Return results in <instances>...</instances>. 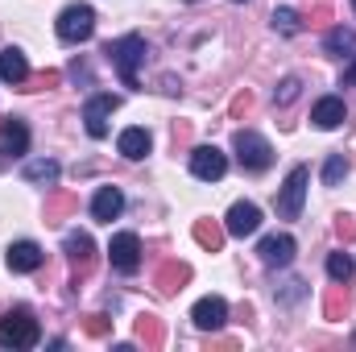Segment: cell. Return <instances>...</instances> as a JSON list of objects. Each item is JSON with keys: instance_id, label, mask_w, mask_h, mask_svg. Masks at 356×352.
Returning <instances> with one entry per match:
<instances>
[{"instance_id": "obj_1", "label": "cell", "mask_w": 356, "mask_h": 352, "mask_svg": "<svg viewBox=\"0 0 356 352\" xmlns=\"http://www.w3.org/2000/svg\"><path fill=\"white\" fill-rule=\"evenodd\" d=\"M104 54L112 58V67H116V75H120V83H124V88H141V79H137V67L145 63V38H137V33H124V38L108 42V50H104Z\"/></svg>"}, {"instance_id": "obj_2", "label": "cell", "mask_w": 356, "mask_h": 352, "mask_svg": "<svg viewBox=\"0 0 356 352\" xmlns=\"http://www.w3.org/2000/svg\"><path fill=\"white\" fill-rule=\"evenodd\" d=\"M38 340H42V328L29 307H13L0 315V349H33Z\"/></svg>"}, {"instance_id": "obj_3", "label": "cell", "mask_w": 356, "mask_h": 352, "mask_svg": "<svg viewBox=\"0 0 356 352\" xmlns=\"http://www.w3.org/2000/svg\"><path fill=\"white\" fill-rule=\"evenodd\" d=\"M232 150H236L241 166H245V170H253V175L269 170V162H273V145H269L261 133H253V129H241V133L232 137Z\"/></svg>"}, {"instance_id": "obj_4", "label": "cell", "mask_w": 356, "mask_h": 352, "mask_svg": "<svg viewBox=\"0 0 356 352\" xmlns=\"http://www.w3.org/2000/svg\"><path fill=\"white\" fill-rule=\"evenodd\" d=\"M307 182H311V170H307V166H294L290 178L282 182V191H277V199H273V207H277V216H282V220H298V216H302Z\"/></svg>"}, {"instance_id": "obj_5", "label": "cell", "mask_w": 356, "mask_h": 352, "mask_svg": "<svg viewBox=\"0 0 356 352\" xmlns=\"http://www.w3.org/2000/svg\"><path fill=\"white\" fill-rule=\"evenodd\" d=\"M91 33H95V8L91 4H71V8L58 13V38L63 42L79 46V42H88Z\"/></svg>"}, {"instance_id": "obj_6", "label": "cell", "mask_w": 356, "mask_h": 352, "mask_svg": "<svg viewBox=\"0 0 356 352\" xmlns=\"http://www.w3.org/2000/svg\"><path fill=\"white\" fill-rule=\"evenodd\" d=\"M108 257H112V269L137 273V269H141V241H137L133 232H116L112 245H108Z\"/></svg>"}, {"instance_id": "obj_7", "label": "cell", "mask_w": 356, "mask_h": 352, "mask_svg": "<svg viewBox=\"0 0 356 352\" xmlns=\"http://www.w3.org/2000/svg\"><path fill=\"white\" fill-rule=\"evenodd\" d=\"M63 249H67V257H71V265H75V286H79V282L91 273V265H95V241H91L88 232H67Z\"/></svg>"}, {"instance_id": "obj_8", "label": "cell", "mask_w": 356, "mask_h": 352, "mask_svg": "<svg viewBox=\"0 0 356 352\" xmlns=\"http://www.w3.org/2000/svg\"><path fill=\"white\" fill-rule=\"evenodd\" d=\"M224 228H228V237H253V232L261 228V207L249 203V199L232 203L228 216H224Z\"/></svg>"}, {"instance_id": "obj_9", "label": "cell", "mask_w": 356, "mask_h": 352, "mask_svg": "<svg viewBox=\"0 0 356 352\" xmlns=\"http://www.w3.org/2000/svg\"><path fill=\"white\" fill-rule=\"evenodd\" d=\"M228 170V158L216 150V145H195L191 150V175L203 178V182H216V178H224Z\"/></svg>"}, {"instance_id": "obj_10", "label": "cell", "mask_w": 356, "mask_h": 352, "mask_svg": "<svg viewBox=\"0 0 356 352\" xmlns=\"http://www.w3.org/2000/svg\"><path fill=\"white\" fill-rule=\"evenodd\" d=\"M120 108V99L116 95H91L88 108H83V125H88V133L99 141V137H108V116Z\"/></svg>"}, {"instance_id": "obj_11", "label": "cell", "mask_w": 356, "mask_h": 352, "mask_svg": "<svg viewBox=\"0 0 356 352\" xmlns=\"http://www.w3.org/2000/svg\"><path fill=\"white\" fill-rule=\"evenodd\" d=\"M4 262H8L13 273H33V269H42L46 253H42V245H33V241H13V245L4 249Z\"/></svg>"}, {"instance_id": "obj_12", "label": "cell", "mask_w": 356, "mask_h": 352, "mask_svg": "<svg viewBox=\"0 0 356 352\" xmlns=\"http://www.w3.org/2000/svg\"><path fill=\"white\" fill-rule=\"evenodd\" d=\"M191 319H195V328H199V332H216V328H224V319H228V303H224L220 294H207V298H199V303H195Z\"/></svg>"}, {"instance_id": "obj_13", "label": "cell", "mask_w": 356, "mask_h": 352, "mask_svg": "<svg viewBox=\"0 0 356 352\" xmlns=\"http://www.w3.org/2000/svg\"><path fill=\"white\" fill-rule=\"evenodd\" d=\"M0 150L13 154V158H21V154L29 150V129H25V120H17V116H0Z\"/></svg>"}, {"instance_id": "obj_14", "label": "cell", "mask_w": 356, "mask_h": 352, "mask_svg": "<svg viewBox=\"0 0 356 352\" xmlns=\"http://www.w3.org/2000/svg\"><path fill=\"white\" fill-rule=\"evenodd\" d=\"M311 120H315V129H340V125L348 120V108H344L340 95H323V99L311 108Z\"/></svg>"}, {"instance_id": "obj_15", "label": "cell", "mask_w": 356, "mask_h": 352, "mask_svg": "<svg viewBox=\"0 0 356 352\" xmlns=\"http://www.w3.org/2000/svg\"><path fill=\"white\" fill-rule=\"evenodd\" d=\"M120 211H124V195H120V186H99L95 199H91V216H95L99 224H112Z\"/></svg>"}, {"instance_id": "obj_16", "label": "cell", "mask_w": 356, "mask_h": 352, "mask_svg": "<svg viewBox=\"0 0 356 352\" xmlns=\"http://www.w3.org/2000/svg\"><path fill=\"white\" fill-rule=\"evenodd\" d=\"M79 211V195L75 191H50L46 195V224H63V220H71Z\"/></svg>"}, {"instance_id": "obj_17", "label": "cell", "mask_w": 356, "mask_h": 352, "mask_svg": "<svg viewBox=\"0 0 356 352\" xmlns=\"http://www.w3.org/2000/svg\"><path fill=\"white\" fill-rule=\"evenodd\" d=\"M294 249H298V245H294V237H286V232H282V237H266V241L257 245L261 262H266V265H277V269L294 262Z\"/></svg>"}, {"instance_id": "obj_18", "label": "cell", "mask_w": 356, "mask_h": 352, "mask_svg": "<svg viewBox=\"0 0 356 352\" xmlns=\"http://www.w3.org/2000/svg\"><path fill=\"white\" fill-rule=\"evenodd\" d=\"M186 282H191V265L186 262H162L158 273H154V286H158L162 294H178Z\"/></svg>"}, {"instance_id": "obj_19", "label": "cell", "mask_w": 356, "mask_h": 352, "mask_svg": "<svg viewBox=\"0 0 356 352\" xmlns=\"http://www.w3.org/2000/svg\"><path fill=\"white\" fill-rule=\"evenodd\" d=\"M348 311H353L348 282H332L327 294H323V315H327V319H348Z\"/></svg>"}, {"instance_id": "obj_20", "label": "cell", "mask_w": 356, "mask_h": 352, "mask_svg": "<svg viewBox=\"0 0 356 352\" xmlns=\"http://www.w3.org/2000/svg\"><path fill=\"white\" fill-rule=\"evenodd\" d=\"M0 79L4 83H25L29 79V63H25V54L17 46H4L0 50Z\"/></svg>"}, {"instance_id": "obj_21", "label": "cell", "mask_w": 356, "mask_h": 352, "mask_svg": "<svg viewBox=\"0 0 356 352\" xmlns=\"http://www.w3.org/2000/svg\"><path fill=\"white\" fill-rule=\"evenodd\" d=\"M191 232H195V245L207 249V253H220V249H224V237H228V228L216 224V220H195Z\"/></svg>"}, {"instance_id": "obj_22", "label": "cell", "mask_w": 356, "mask_h": 352, "mask_svg": "<svg viewBox=\"0 0 356 352\" xmlns=\"http://www.w3.org/2000/svg\"><path fill=\"white\" fill-rule=\"evenodd\" d=\"M116 150H120L129 162H141V158L149 154V133H145V129H124V133L116 137Z\"/></svg>"}, {"instance_id": "obj_23", "label": "cell", "mask_w": 356, "mask_h": 352, "mask_svg": "<svg viewBox=\"0 0 356 352\" xmlns=\"http://www.w3.org/2000/svg\"><path fill=\"white\" fill-rule=\"evenodd\" d=\"M137 344H145V352H158L166 344V328L158 315H141L137 319Z\"/></svg>"}, {"instance_id": "obj_24", "label": "cell", "mask_w": 356, "mask_h": 352, "mask_svg": "<svg viewBox=\"0 0 356 352\" xmlns=\"http://www.w3.org/2000/svg\"><path fill=\"white\" fill-rule=\"evenodd\" d=\"M25 182H42V186L58 182V162H54V158H38V162H25Z\"/></svg>"}, {"instance_id": "obj_25", "label": "cell", "mask_w": 356, "mask_h": 352, "mask_svg": "<svg viewBox=\"0 0 356 352\" xmlns=\"http://www.w3.org/2000/svg\"><path fill=\"white\" fill-rule=\"evenodd\" d=\"M323 50H327V54H348V50H356V33H353V29H344V25L327 29V38H323Z\"/></svg>"}, {"instance_id": "obj_26", "label": "cell", "mask_w": 356, "mask_h": 352, "mask_svg": "<svg viewBox=\"0 0 356 352\" xmlns=\"http://www.w3.org/2000/svg\"><path fill=\"white\" fill-rule=\"evenodd\" d=\"M344 178H348V158L344 154H332L323 162V186H340Z\"/></svg>"}, {"instance_id": "obj_27", "label": "cell", "mask_w": 356, "mask_h": 352, "mask_svg": "<svg viewBox=\"0 0 356 352\" xmlns=\"http://www.w3.org/2000/svg\"><path fill=\"white\" fill-rule=\"evenodd\" d=\"M273 29L286 33V38H294V33L302 29V17H298L294 8H273Z\"/></svg>"}, {"instance_id": "obj_28", "label": "cell", "mask_w": 356, "mask_h": 352, "mask_svg": "<svg viewBox=\"0 0 356 352\" xmlns=\"http://www.w3.org/2000/svg\"><path fill=\"white\" fill-rule=\"evenodd\" d=\"M327 273H332V282H353V257L348 253H327Z\"/></svg>"}, {"instance_id": "obj_29", "label": "cell", "mask_w": 356, "mask_h": 352, "mask_svg": "<svg viewBox=\"0 0 356 352\" xmlns=\"http://www.w3.org/2000/svg\"><path fill=\"white\" fill-rule=\"evenodd\" d=\"M298 88H302V83H298L294 75H290V79H282V83L273 88V104H282V108H286V104H294V99H298Z\"/></svg>"}, {"instance_id": "obj_30", "label": "cell", "mask_w": 356, "mask_h": 352, "mask_svg": "<svg viewBox=\"0 0 356 352\" xmlns=\"http://www.w3.org/2000/svg\"><path fill=\"white\" fill-rule=\"evenodd\" d=\"M58 71H42V75H29L25 79V91H50V88H58Z\"/></svg>"}, {"instance_id": "obj_31", "label": "cell", "mask_w": 356, "mask_h": 352, "mask_svg": "<svg viewBox=\"0 0 356 352\" xmlns=\"http://www.w3.org/2000/svg\"><path fill=\"white\" fill-rule=\"evenodd\" d=\"M336 237H340L344 245H356V216H348V211L336 216Z\"/></svg>"}, {"instance_id": "obj_32", "label": "cell", "mask_w": 356, "mask_h": 352, "mask_svg": "<svg viewBox=\"0 0 356 352\" xmlns=\"http://www.w3.org/2000/svg\"><path fill=\"white\" fill-rule=\"evenodd\" d=\"M108 328H112V319H108V315H88V319H83V332L95 336V340H104V336H108Z\"/></svg>"}, {"instance_id": "obj_33", "label": "cell", "mask_w": 356, "mask_h": 352, "mask_svg": "<svg viewBox=\"0 0 356 352\" xmlns=\"http://www.w3.org/2000/svg\"><path fill=\"white\" fill-rule=\"evenodd\" d=\"M249 108H253V95H249V91H241V95L232 99V116H245Z\"/></svg>"}, {"instance_id": "obj_34", "label": "cell", "mask_w": 356, "mask_h": 352, "mask_svg": "<svg viewBox=\"0 0 356 352\" xmlns=\"http://www.w3.org/2000/svg\"><path fill=\"white\" fill-rule=\"evenodd\" d=\"M191 145V125L182 120V125H175V150H186Z\"/></svg>"}, {"instance_id": "obj_35", "label": "cell", "mask_w": 356, "mask_h": 352, "mask_svg": "<svg viewBox=\"0 0 356 352\" xmlns=\"http://www.w3.org/2000/svg\"><path fill=\"white\" fill-rule=\"evenodd\" d=\"M307 21H311V25H323V21H332V8H327V4H319V8H311V13H307Z\"/></svg>"}, {"instance_id": "obj_36", "label": "cell", "mask_w": 356, "mask_h": 352, "mask_svg": "<svg viewBox=\"0 0 356 352\" xmlns=\"http://www.w3.org/2000/svg\"><path fill=\"white\" fill-rule=\"evenodd\" d=\"M344 83H348V88H356V58L348 63V71H344Z\"/></svg>"}, {"instance_id": "obj_37", "label": "cell", "mask_w": 356, "mask_h": 352, "mask_svg": "<svg viewBox=\"0 0 356 352\" xmlns=\"http://www.w3.org/2000/svg\"><path fill=\"white\" fill-rule=\"evenodd\" d=\"M8 162H13V154H4V150H0V170H4Z\"/></svg>"}, {"instance_id": "obj_38", "label": "cell", "mask_w": 356, "mask_h": 352, "mask_svg": "<svg viewBox=\"0 0 356 352\" xmlns=\"http://www.w3.org/2000/svg\"><path fill=\"white\" fill-rule=\"evenodd\" d=\"M353 8H356V0H353Z\"/></svg>"}]
</instances>
